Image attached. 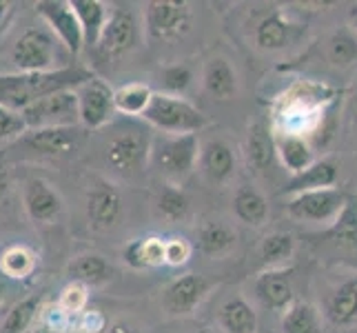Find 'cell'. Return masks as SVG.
Segmentation results:
<instances>
[{
	"instance_id": "obj_1",
	"label": "cell",
	"mask_w": 357,
	"mask_h": 333,
	"mask_svg": "<svg viewBox=\"0 0 357 333\" xmlns=\"http://www.w3.org/2000/svg\"><path fill=\"white\" fill-rule=\"evenodd\" d=\"M93 78V71L87 67H60L47 73H0V105L14 111H24L40 98L76 89L82 82Z\"/></svg>"
},
{
	"instance_id": "obj_2",
	"label": "cell",
	"mask_w": 357,
	"mask_h": 333,
	"mask_svg": "<svg viewBox=\"0 0 357 333\" xmlns=\"http://www.w3.org/2000/svg\"><path fill=\"white\" fill-rule=\"evenodd\" d=\"M200 149L202 142L198 133L160 135V138H153L149 165L167 180V184L180 187L200 165Z\"/></svg>"
},
{
	"instance_id": "obj_3",
	"label": "cell",
	"mask_w": 357,
	"mask_h": 333,
	"mask_svg": "<svg viewBox=\"0 0 357 333\" xmlns=\"http://www.w3.org/2000/svg\"><path fill=\"white\" fill-rule=\"evenodd\" d=\"M142 120L162 135L198 133L208 125V118L193 103H189L187 98L171 96L165 91L153 94L151 105L146 107Z\"/></svg>"
},
{
	"instance_id": "obj_4",
	"label": "cell",
	"mask_w": 357,
	"mask_h": 333,
	"mask_svg": "<svg viewBox=\"0 0 357 333\" xmlns=\"http://www.w3.org/2000/svg\"><path fill=\"white\" fill-rule=\"evenodd\" d=\"M151 145L153 138L146 129L140 127L120 129L105 147V163L120 176H133L149 165Z\"/></svg>"
},
{
	"instance_id": "obj_5",
	"label": "cell",
	"mask_w": 357,
	"mask_h": 333,
	"mask_svg": "<svg viewBox=\"0 0 357 333\" xmlns=\"http://www.w3.org/2000/svg\"><path fill=\"white\" fill-rule=\"evenodd\" d=\"M27 129H54V127H80L76 89L49 94L20 111Z\"/></svg>"
},
{
	"instance_id": "obj_6",
	"label": "cell",
	"mask_w": 357,
	"mask_h": 333,
	"mask_svg": "<svg viewBox=\"0 0 357 333\" xmlns=\"http://www.w3.org/2000/svg\"><path fill=\"white\" fill-rule=\"evenodd\" d=\"M144 34L149 40L169 43L180 38L191 27V9L176 0H151L142 9Z\"/></svg>"
},
{
	"instance_id": "obj_7",
	"label": "cell",
	"mask_w": 357,
	"mask_h": 333,
	"mask_svg": "<svg viewBox=\"0 0 357 333\" xmlns=\"http://www.w3.org/2000/svg\"><path fill=\"white\" fill-rule=\"evenodd\" d=\"M349 198L337 187L295 193L287 202V214L298 222H313V225H333Z\"/></svg>"
},
{
	"instance_id": "obj_8",
	"label": "cell",
	"mask_w": 357,
	"mask_h": 333,
	"mask_svg": "<svg viewBox=\"0 0 357 333\" xmlns=\"http://www.w3.org/2000/svg\"><path fill=\"white\" fill-rule=\"evenodd\" d=\"M11 60L18 73H47L60 69L56 65V40L45 29H27L11 49Z\"/></svg>"
},
{
	"instance_id": "obj_9",
	"label": "cell",
	"mask_w": 357,
	"mask_h": 333,
	"mask_svg": "<svg viewBox=\"0 0 357 333\" xmlns=\"http://www.w3.org/2000/svg\"><path fill=\"white\" fill-rule=\"evenodd\" d=\"M78 98V114H80V125L84 129H102L114 120L116 111V89L93 76L91 80L82 82L76 87Z\"/></svg>"
},
{
	"instance_id": "obj_10",
	"label": "cell",
	"mask_w": 357,
	"mask_h": 333,
	"mask_svg": "<svg viewBox=\"0 0 357 333\" xmlns=\"http://www.w3.org/2000/svg\"><path fill=\"white\" fill-rule=\"evenodd\" d=\"M36 14H38L54 36L65 45L69 54L78 56L84 47V34L78 22L76 11H73L69 0H40L36 3Z\"/></svg>"
},
{
	"instance_id": "obj_11",
	"label": "cell",
	"mask_w": 357,
	"mask_h": 333,
	"mask_svg": "<svg viewBox=\"0 0 357 333\" xmlns=\"http://www.w3.org/2000/svg\"><path fill=\"white\" fill-rule=\"evenodd\" d=\"M211 289L213 285L204 276L182 274L171 280L162 291V309L174 318L191 316L208 298Z\"/></svg>"
},
{
	"instance_id": "obj_12",
	"label": "cell",
	"mask_w": 357,
	"mask_h": 333,
	"mask_svg": "<svg viewBox=\"0 0 357 333\" xmlns=\"http://www.w3.org/2000/svg\"><path fill=\"white\" fill-rule=\"evenodd\" d=\"M140 38V24L138 18L129 7H114L109 20L102 29L100 40H98V52L107 58H118L129 54L138 45Z\"/></svg>"
},
{
	"instance_id": "obj_13",
	"label": "cell",
	"mask_w": 357,
	"mask_h": 333,
	"mask_svg": "<svg viewBox=\"0 0 357 333\" xmlns=\"http://www.w3.org/2000/svg\"><path fill=\"white\" fill-rule=\"evenodd\" d=\"M122 216V195L112 180L96 178L87 191V220L91 229L107 231Z\"/></svg>"
},
{
	"instance_id": "obj_14",
	"label": "cell",
	"mask_w": 357,
	"mask_h": 333,
	"mask_svg": "<svg viewBox=\"0 0 357 333\" xmlns=\"http://www.w3.org/2000/svg\"><path fill=\"white\" fill-rule=\"evenodd\" d=\"M22 207L29 220L38 225H49L63 214V195L45 178H29L22 184Z\"/></svg>"
},
{
	"instance_id": "obj_15",
	"label": "cell",
	"mask_w": 357,
	"mask_h": 333,
	"mask_svg": "<svg viewBox=\"0 0 357 333\" xmlns=\"http://www.w3.org/2000/svg\"><path fill=\"white\" fill-rule=\"evenodd\" d=\"M80 127H54V129H27L20 140V147L36 156H60L73 151L82 140Z\"/></svg>"
},
{
	"instance_id": "obj_16",
	"label": "cell",
	"mask_w": 357,
	"mask_h": 333,
	"mask_svg": "<svg viewBox=\"0 0 357 333\" xmlns=\"http://www.w3.org/2000/svg\"><path fill=\"white\" fill-rule=\"evenodd\" d=\"M255 295L271 311L284 313L295 302L291 269H264L255 278Z\"/></svg>"
},
{
	"instance_id": "obj_17",
	"label": "cell",
	"mask_w": 357,
	"mask_h": 333,
	"mask_svg": "<svg viewBox=\"0 0 357 333\" xmlns=\"http://www.w3.org/2000/svg\"><path fill=\"white\" fill-rule=\"evenodd\" d=\"M238 158L233 147L222 138H211L202 142L200 149V169L211 182H227L236 174Z\"/></svg>"
},
{
	"instance_id": "obj_18",
	"label": "cell",
	"mask_w": 357,
	"mask_h": 333,
	"mask_svg": "<svg viewBox=\"0 0 357 333\" xmlns=\"http://www.w3.org/2000/svg\"><path fill=\"white\" fill-rule=\"evenodd\" d=\"M244 158L253 171H266L278 158V135L264 122H253L246 129Z\"/></svg>"
},
{
	"instance_id": "obj_19",
	"label": "cell",
	"mask_w": 357,
	"mask_h": 333,
	"mask_svg": "<svg viewBox=\"0 0 357 333\" xmlns=\"http://www.w3.org/2000/svg\"><path fill=\"white\" fill-rule=\"evenodd\" d=\"M324 313L331 325L351 329L357 327V276L344 280L342 285L328 295Z\"/></svg>"
},
{
	"instance_id": "obj_20",
	"label": "cell",
	"mask_w": 357,
	"mask_h": 333,
	"mask_svg": "<svg viewBox=\"0 0 357 333\" xmlns=\"http://www.w3.org/2000/svg\"><path fill=\"white\" fill-rule=\"evenodd\" d=\"M340 178V167L335 160L331 158H322L315 160V163L302 171L298 176H291L289 184H287V193L295 195V193H304V191H319V189H333Z\"/></svg>"
},
{
	"instance_id": "obj_21",
	"label": "cell",
	"mask_w": 357,
	"mask_h": 333,
	"mask_svg": "<svg viewBox=\"0 0 357 333\" xmlns=\"http://www.w3.org/2000/svg\"><path fill=\"white\" fill-rule=\"evenodd\" d=\"M69 282H80L84 287H102L116 276V269L100 253H80L67 267Z\"/></svg>"
},
{
	"instance_id": "obj_22",
	"label": "cell",
	"mask_w": 357,
	"mask_h": 333,
	"mask_svg": "<svg viewBox=\"0 0 357 333\" xmlns=\"http://www.w3.org/2000/svg\"><path fill=\"white\" fill-rule=\"evenodd\" d=\"M278 158L291 176H298L315 163V149L300 133H280L278 135Z\"/></svg>"
},
{
	"instance_id": "obj_23",
	"label": "cell",
	"mask_w": 357,
	"mask_h": 333,
	"mask_svg": "<svg viewBox=\"0 0 357 333\" xmlns=\"http://www.w3.org/2000/svg\"><path fill=\"white\" fill-rule=\"evenodd\" d=\"M202 84L208 96L215 101H231L238 94V73L227 58L215 56L204 65L202 71Z\"/></svg>"
},
{
	"instance_id": "obj_24",
	"label": "cell",
	"mask_w": 357,
	"mask_h": 333,
	"mask_svg": "<svg viewBox=\"0 0 357 333\" xmlns=\"http://www.w3.org/2000/svg\"><path fill=\"white\" fill-rule=\"evenodd\" d=\"M218 325L225 333H257V311L242 295H233L220 304Z\"/></svg>"
},
{
	"instance_id": "obj_25",
	"label": "cell",
	"mask_w": 357,
	"mask_h": 333,
	"mask_svg": "<svg viewBox=\"0 0 357 333\" xmlns=\"http://www.w3.org/2000/svg\"><path fill=\"white\" fill-rule=\"evenodd\" d=\"M233 214L240 222L249 227H262L268 220V200L266 195L255 189L253 184H242L233 193Z\"/></svg>"
},
{
	"instance_id": "obj_26",
	"label": "cell",
	"mask_w": 357,
	"mask_h": 333,
	"mask_svg": "<svg viewBox=\"0 0 357 333\" xmlns=\"http://www.w3.org/2000/svg\"><path fill=\"white\" fill-rule=\"evenodd\" d=\"M236 242H238L236 229L222 220H208L198 229V249L208 258L227 256L229 251L236 249Z\"/></svg>"
},
{
	"instance_id": "obj_27",
	"label": "cell",
	"mask_w": 357,
	"mask_h": 333,
	"mask_svg": "<svg viewBox=\"0 0 357 333\" xmlns=\"http://www.w3.org/2000/svg\"><path fill=\"white\" fill-rule=\"evenodd\" d=\"M84 34V45H98L112 9L102 0H69Z\"/></svg>"
},
{
	"instance_id": "obj_28",
	"label": "cell",
	"mask_w": 357,
	"mask_h": 333,
	"mask_svg": "<svg viewBox=\"0 0 357 333\" xmlns=\"http://www.w3.org/2000/svg\"><path fill=\"white\" fill-rule=\"evenodd\" d=\"M38 269V253L27 244H9L0 253V274L11 280H27Z\"/></svg>"
},
{
	"instance_id": "obj_29",
	"label": "cell",
	"mask_w": 357,
	"mask_h": 333,
	"mask_svg": "<svg viewBox=\"0 0 357 333\" xmlns=\"http://www.w3.org/2000/svg\"><path fill=\"white\" fill-rule=\"evenodd\" d=\"M289 34H291V24L289 20L273 11V14L264 16L255 27V45L262 49V52H280L284 49L289 43Z\"/></svg>"
},
{
	"instance_id": "obj_30",
	"label": "cell",
	"mask_w": 357,
	"mask_h": 333,
	"mask_svg": "<svg viewBox=\"0 0 357 333\" xmlns=\"http://www.w3.org/2000/svg\"><path fill=\"white\" fill-rule=\"evenodd\" d=\"M282 333H322V316L311 302L295 300L282 313Z\"/></svg>"
},
{
	"instance_id": "obj_31",
	"label": "cell",
	"mask_w": 357,
	"mask_h": 333,
	"mask_svg": "<svg viewBox=\"0 0 357 333\" xmlns=\"http://www.w3.org/2000/svg\"><path fill=\"white\" fill-rule=\"evenodd\" d=\"M43 311V300L38 295H29L16 302L0 320V333H29Z\"/></svg>"
},
{
	"instance_id": "obj_32",
	"label": "cell",
	"mask_w": 357,
	"mask_h": 333,
	"mask_svg": "<svg viewBox=\"0 0 357 333\" xmlns=\"http://www.w3.org/2000/svg\"><path fill=\"white\" fill-rule=\"evenodd\" d=\"M295 253V240L291 233L275 231L268 233L260 244V258L264 269H287Z\"/></svg>"
},
{
	"instance_id": "obj_33",
	"label": "cell",
	"mask_w": 357,
	"mask_h": 333,
	"mask_svg": "<svg viewBox=\"0 0 357 333\" xmlns=\"http://www.w3.org/2000/svg\"><path fill=\"white\" fill-rule=\"evenodd\" d=\"M155 91H151L149 84L131 82L125 87L116 89V111L122 116H144L146 107L151 105V98Z\"/></svg>"
},
{
	"instance_id": "obj_34",
	"label": "cell",
	"mask_w": 357,
	"mask_h": 333,
	"mask_svg": "<svg viewBox=\"0 0 357 333\" xmlns=\"http://www.w3.org/2000/svg\"><path fill=\"white\" fill-rule=\"evenodd\" d=\"M328 240H333L342 249H357V200L349 198L337 220L326 231Z\"/></svg>"
},
{
	"instance_id": "obj_35",
	"label": "cell",
	"mask_w": 357,
	"mask_h": 333,
	"mask_svg": "<svg viewBox=\"0 0 357 333\" xmlns=\"http://www.w3.org/2000/svg\"><path fill=\"white\" fill-rule=\"evenodd\" d=\"M326 58L335 67H351L357 60V38L351 29H337L326 40Z\"/></svg>"
},
{
	"instance_id": "obj_36",
	"label": "cell",
	"mask_w": 357,
	"mask_h": 333,
	"mask_svg": "<svg viewBox=\"0 0 357 333\" xmlns=\"http://www.w3.org/2000/svg\"><path fill=\"white\" fill-rule=\"evenodd\" d=\"M158 212L162 218L171 220V222H180L189 216L191 212V202L189 195L182 191V187L178 184H165L162 191L158 193Z\"/></svg>"
},
{
	"instance_id": "obj_37",
	"label": "cell",
	"mask_w": 357,
	"mask_h": 333,
	"mask_svg": "<svg viewBox=\"0 0 357 333\" xmlns=\"http://www.w3.org/2000/svg\"><path fill=\"white\" fill-rule=\"evenodd\" d=\"M87 302H89V287L80 285V282H67L58 295L56 306L73 318L87 309Z\"/></svg>"
},
{
	"instance_id": "obj_38",
	"label": "cell",
	"mask_w": 357,
	"mask_h": 333,
	"mask_svg": "<svg viewBox=\"0 0 357 333\" xmlns=\"http://www.w3.org/2000/svg\"><path fill=\"white\" fill-rule=\"evenodd\" d=\"M24 133H27V122H24L20 111L0 105V147L20 140Z\"/></svg>"
},
{
	"instance_id": "obj_39",
	"label": "cell",
	"mask_w": 357,
	"mask_h": 333,
	"mask_svg": "<svg viewBox=\"0 0 357 333\" xmlns=\"http://www.w3.org/2000/svg\"><path fill=\"white\" fill-rule=\"evenodd\" d=\"M160 82H162L165 94L182 96L191 87L193 71H191L189 65H171V67H165L162 73H160Z\"/></svg>"
},
{
	"instance_id": "obj_40",
	"label": "cell",
	"mask_w": 357,
	"mask_h": 333,
	"mask_svg": "<svg viewBox=\"0 0 357 333\" xmlns=\"http://www.w3.org/2000/svg\"><path fill=\"white\" fill-rule=\"evenodd\" d=\"M109 327L107 318L98 309H84L82 313L73 316L71 333H102Z\"/></svg>"
},
{
	"instance_id": "obj_41",
	"label": "cell",
	"mask_w": 357,
	"mask_h": 333,
	"mask_svg": "<svg viewBox=\"0 0 357 333\" xmlns=\"http://www.w3.org/2000/svg\"><path fill=\"white\" fill-rule=\"evenodd\" d=\"M193 246L184 238H169L165 240V265L169 267H182L189 262Z\"/></svg>"
},
{
	"instance_id": "obj_42",
	"label": "cell",
	"mask_w": 357,
	"mask_h": 333,
	"mask_svg": "<svg viewBox=\"0 0 357 333\" xmlns=\"http://www.w3.org/2000/svg\"><path fill=\"white\" fill-rule=\"evenodd\" d=\"M144 262L146 269H155L165 265V240L158 236L144 238Z\"/></svg>"
},
{
	"instance_id": "obj_43",
	"label": "cell",
	"mask_w": 357,
	"mask_h": 333,
	"mask_svg": "<svg viewBox=\"0 0 357 333\" xmlns=\"http://www.w3.org/2000/svg\"><path fill=\"white\" fill-rule=\"evenodd\" d=\"M122 258H125L127 267H131L133 271L146 269V262H144V238H133L125 246V251H122Z\"/></svg>"
},
{
	"instance_id": "obj_44",
	"label": "cell",
	"mask_w": 357,
	"mask_h": 333,
	"mask_svg": "<svg viewBox=\"0 0 357 333\" xmlns=\"http://www.w3.org/2000/svg\"><path fill=\"white\" fill-rule=\"evenodd\" d=\"M7 189H9V169H7L5 154L0 151V205H3V200H5Z\"/></svg>"
},
{
	"instance_id": "obj_45",
	"label": "cell",
	"mask_w": 357,
	"mask_h": 333,
	"mask_svg": "<svg viewBox=\"0 0 357 333\" xmlns=\"http://www.w3.org/2000/svg\"><path fill=\"white\" fill-rule=\"evenodd\" d=\"M102 333H140L138 329H135L131 323H127V320H118V323H112Z\"/></svg>"
},
{
	"instance_id": "obj_46",
	"label": "cell",
	"mask_w": 357,
	"mask_h": 333,
	"mask_svg": "<svg viewBox=\"0 0 357 333\" xmlns=\"http://www.w3.org/2000/svg\"><path fill=\"white\" fill-rule=\"evenodd\" d=\"M11 3H7V0H0V24H3L7 20V16L11 14Z\"/></svg>"
},
{
	"instance_id": "obj_47",
	"label": "cell",
	"mask_w": 357,
	"mask_h": 333,
	"mask_svg": "<svg viewBox=\"0 0 357 333\" xmlns=\"http://www.w3.org/2000/svg\"><path fill=\"white\" fill-rule=\"evenodd\" d=\"M351 20H353L355 29H357V7H353V9H351Z\"/></svg>"
},
{
	"instance_id": "obj_48",
	"label": "cell",
	"mask_w": 357,
	"mask_h": 333,
	"mask_svg": "<svg viewBox=\"0 0 357 333\" xmlns=\"http://www.w3.org/2000/svg\"><path fill=\"white\" fill-rule=\"evenodd\" d=\"M3 298H5V287L0 285V304H3Z\"/></svg>"
},
{
	"instance_id": "obj_49",
	"label": "cell",
	"mask_w": 357,
	"mask_h": 333,
	"mask_svg": "<svg viewBox=\"0 0 357 333\" xmlns=\"http://www.w3.org/2000/svg\"><path fill=\"white\" fill-rule=\"evenodd\" d=\"M195 333H213V331H211V329H198Z\"/></svg>"
},
{
	"instance_id": "obj_50",
	"label": "cell",
	"mask_w": 357,
	"mask_h": 333,
	"mask_svg": "<svg viewBox=\"0 0 357 333\" xmlns=\"http://www.w3.org/2000/svg\"><path fill=\"white\" fill-rule=\"evenodd\" d=\"M353 98H355V105H357V91H355V96H353Z\"/></svg>"
},
{
	"instance_id": "obj_51",
	"label": "cell",
	"mask_w": 357,
	"mask_h": 333,
	"mask_svg": "<svg viewBox=\"0 0 357 333\" xmlns=\"http://www.w3.org/2000/svg\"><path fill=\"white\" fill-rule=\"evenodd\" d=\"M0 320H3V313H0Z\"/></svg>"
}]
</instances>
